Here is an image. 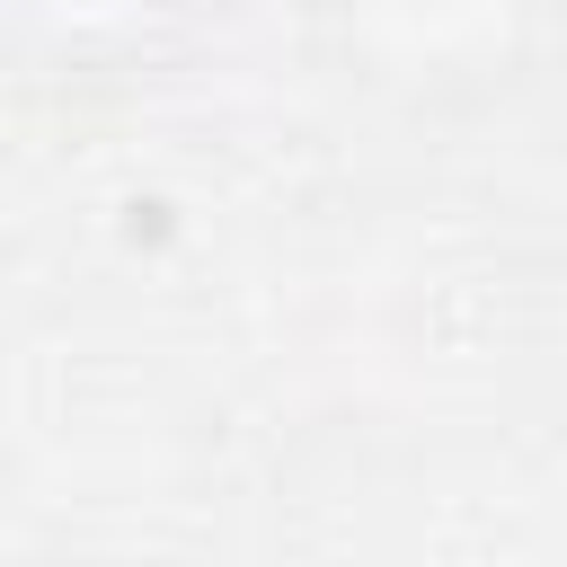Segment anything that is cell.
Returning a JSON list of instances; mask_svg holds the SVG:
<instances>
[{
    "instance_id": "obj_2",
    "label": "cell",
    "mask_w": 567,
    "mask_h": 567,
    "mask_svg": "<svg viewBox=\"0 0 567 567\" xmlns=\"http://www.w3.org/2000/svg\"><path fill=\"white\" fill-rule=\"evenodd\" d=\"M62 18H89V9H124V0H53Z\"/></svg>"
},
{
    "instance_id": "obj_1",
    "label": "cell",
    "mask_w": 567,
    "mask_h": 567,
    "mask_svg": "<svg viewBox=\"0 0 567 567\" xmlns=\"http://www.w3.org/2000/svg\"><path fill=\"white\" fill-rule=\"evenodd\" d=\"M514 0H363V18L381 35H399L408 53H443V44H470L487 27H505Z\"/></svg>"
}]
</instances>
